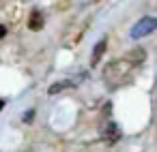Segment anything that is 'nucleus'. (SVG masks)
Returning a JSON list of instances; mask_svg holds the SVG:
<instances>
[{
	"mask_svg": "<svg viewBox=\"0 0 157 152\" xmlns=\"http://www.w3.org/2000/svg\"><path fill=\"white\" fill-rule=\"evenodd\" d=\"M105 49H108V37H101V39L97 41V45L93 47V60H90L93 67L99 64V60H101V56L105 54Z\"/></svg>",
	"mask_w": 157,
	"mask_h": 152,
	"instance_id": "4",
	"label": "nucleus"
},
{
	"mask_svg": "<svg viewBox=\"0 0 157 152\" xmlns=\"http://www.w3.org/2000/svg\"><path fill=\"white\" fill-rule=\"evenodd\" d=\"M99 135H101V139L105 141V146H114V143H118V139H121V128H118V124L116 122H105L101 128H99Z\"/></svg>",
	"mask_w": 157,
	"mask_h": 152,
	"instance_id": "3",
	"label": "nucleus"
},
{
	"mask_svg": "<svg viewBox=\"0 0 157 152\" xmlns=\"http://www.w3.org/2000/svg\"><path fill=\"white\" fill-rule=\"evenodd\" d=\"M5 34H7V28H5V26H2V24H0V39H2V37H5Z\"/></svg>",
	"mask_w": 157,
	"mask_h": 152,
	"instance_id": "8",
	"label": "nucleus"
},
{
	"mask_svg": "<svg viewBox=\"0 0 157 152\" xmlns=\"http://www.w3.org/2000/svg\"><path fill=\"white\" fill-rule=\"evenodd\" d=\"M155 28H157V20L151 17V15H146V17H142L138 24H133V28H131V39H142V37L155 32Z\"/></svg>",
	"mask_w": 157,
	"mask_h": 152,
	"instance_id": "2",
	"label": "nucleus"
},
{
	"mask_svg": "<svg viewBox=\"0 0 157 152\" xmlns=\"http://www.w3.org/2000/svg\"><path fill=\"white\" fill-rule=\"evenodd\" d=\"M43 24H45L43 13H41V11H33V13H30V20H28V28H30V30H41Z\"/></svg>",
	"mask_w": 157,
	"mask_h": 152,
	"instance_id": "6",
	"label": "nucleus"
},
{
	"mask_svg": "<svg viewBox=\"0 0 157 152\" xmlns=\"http://www.w3.org/2000/svg\"><path fill=\"white\" fill-rule=\"evenodd\" d=\"M73 86H75V81H71V79H63V81L52 84V86L48 88V92H50V94H60L63 90H69V88H73Z\"/></svg>",
	"mask_w": 157,
	"mask_h": 152,
	"instance_id": "7",
	"label": "nucleus"
},
{
	"mask_svg": "<svg viewBox=\"0 0 157 152\" xmlns=\"http://www.w3.org/2000/svg\"><path fill=\"white\" fill-rule=\"evenodd\" d=\"M133 64L127 62L125 58H116L112 62L105 64L103 69V81L110 86V88H121L125 84H129L133 79Z\"/></svg>",
	"mask_w": 157,
	"mask_h": 152,
	"instance_id": "1",
	"label": "nucleus"
},
{
	"mask_svg": "<svg viewBox=\"0 0 157 152\" xmlns=\"http://www.w3.org/2000/svg\"><path fill=\"white\" fill-rule=\"evenodd\" d=\"M2 107H5V101H2V99H0V111H2Z\"/></svg>",
	"mask_w": 157,
	"mask_h": 152,
	"instance_id": "9",
	"label": "nucleus"
},
{
	"mask_svg": "<svg viewBox=\"0 0 157 152\" xmlns=\"http://www.w3.org/2000/svg\"><path fill=\"white\" fill-rule=\"evenodd\" d=\"M125 60H127V62H131L133 67H138V64H142V62L146 60V49L136 47V49H131V52H127V54H125Z\"/></svg>",
	"mask_w": 157,
	"mask_h": 152,
	"instance_id": "5",
	"label": "nucleus"
}]
</instances>
